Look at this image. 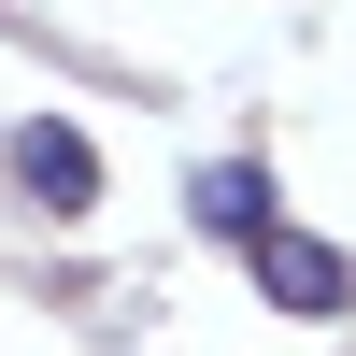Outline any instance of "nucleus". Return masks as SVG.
I'll list each match as a JSON object with an SVG mask.
<instances>
[{
	"label": "nucleus",
	"mask_w": 356,
	"mask_h": 356,
	"mask_svg": "<svg viewBox=\"0 0 356 356\" xmlns=\"http://www.w3.org/2000/svg\"><path fill=\"white\" fill-rule=\"evenodd\" d=\"M29 186H43V200H86V143L72 129H29Z\"/></svg>",
	"instance_id": "nucleus-3"
},
{
	"label": "nucleus",
	"mask_w": 356,
	"mask_h": 356,
	"mask_svg": "<svg viewBox=\"0 0 356 356\" xmlns=\"http://www.w3.org/2000/svg\"><path fill=\"white\" fill-rule=\"evenodd\" d=\"M257 285H271L285 314H342V257L300 243V228H257Z\"/></svg>",
	"instance_id": "nucleus-1"
},
{
	"label": "nucleus",
	"mask_w": 356,
	"mask_h": 356,
	"mask_svg": "<svg viewBox=\"0 0 356 356\" xmlns=\"http://www.w3.org/2000/svg\"><path fill=\"white\" fill-rule=\"evenodd\" d=\"M200 214H214V228H243V243H257V228H271V186H257V171H200Z\"/></svg>",
	"instance_id": "nucleus-2"
}]
</instances>
